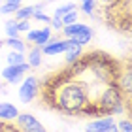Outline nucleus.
I'll use <instances>...</instances> for the list:
<instances>
[{"instance_id":"nucleus-17","label":"nucleus","mask_w":132,"mask_h":132,"mask_svg":"<svg viewBox=\"0 0 132 132\" xmlns=\"http://www.w3.org/2000/svg\"><path fill=\"white\" fill-rule=\"evenodd\" d=\"M72 10H76V4H72V2L62 4V6H59V8L55 10V15H53V17H59V19H62V15H66V13H68V11H72Z\"/></svg>"},{"instance_id":"nucleus-30","label":"nucleus","mask_w":132,"mask_h":132,"mask_svg":"<svg viewBox=\"0 0 132 132\" xmlns=\"http://www.w3.org/2000/svg\"><path fill=\"white\" fill-rule=\"evenodd\" d=\"M0 4H2V0H0Z\"/></svg>"},{"instance_id":"nucleus-13","label":"nucleus","mask_w":132,"mask_h":132,"mask_svg":"<svg viewBox=\"0 0 132 132\" xmlns=\"http://www.w3.org/2000/svg\"><path fill=\"white\" fill-rule=\"evenodd\" d=\"M4 45H8L10 49H13V51H21V53H25V51H27V44H25V42H23V40L19 38V36L4 40Z\"/></svg>"},{"instance_id":"nucleus-16","label":"nucleus","mask_w":132,"mask_h":132,"mask_svg":"<svg viewBox=\"0 0 132 132\" xmlns=\"http://www.w3.org/2000/svg\"><path fill=\"white\" fill-rule=\"evenodd\" d=\"M21 62H25V55H23L21 51L11 49L10 55H8V64H21Z\"/></svg>"},{"instance_id":"nucleus-8","label":"nucleus","mask_w":132,"mask_h":132,"mask_svg":"<svg viewBox=\"0 0 132 132\" xmlns=\"http://www.w3.org/2000/svg\"><path fill=\"white\" fill-rule=\"evenodd\" d=\"M66 47H68L66 40H53L51 38L44 47H42V53H44V55H62L66 51Z\"/></svg>"},{"instance_id":"nucleus-29","label":"nucleus","mask_w":132,"mask_h":132,"mask_svg":"<svg viewBox=\"0 0 132 132\" xmlns=\"http://www.w3.org/2000/svg\"><path fill=\"white\" fill-rule=\"evenodd\" d=\"M45 2H51V0H45Z\"/></svg>"},{"instance_id":"nucleus-2","label":"nucleus","mask_w":132,"mask_h":132,"mask_svg":"<svg viewBox=\"0 0 132 132\" xmlns=\"http://www.w3.org/2000/svg\"><path fill=\"white\" fill-rule=\"evenodd\" d=\"M40 79L34 76H27L25 79H23L21 87H19V100L25 102V104H28V102H32L36 96L40 94Z\"/></svg>"},{"instance_id":"nucleus-7","label":"nucleus","mask_w":132,"mask_h":132,"mask_svg":"<svg viewBox=\"0 0 132 132\" xmlns=\"http://www.w3.org/2000/svg\"><path fill=\"white\" fill-rule=\"evenodd\" d=\"M111 125H115L111 115H104V117H96V121L89 123L87 125V132H108V128L111 127Z\"/></svg>"},{"instance_id":"nucleus-1","label":"nucleus","mask_w":132,"mask_h":132,"mask_svg":"<svg viewBox=\"0 0 132 132\" xmlns=\"http://www.w3.org/2000/svg\"><path fill=\"white\" fill-rule=\"evenodd\" d=\"M96 106L100 108L102 117L104 115H121V113L127 110V113L130 111V100L125 98V94L119 91L117 85H106L102 91L98 93V96L94 98Z\"/></svg>"},{"instance_id":"nucleus-24","label":"nucleus","mask_w":132,"mask_h":132,"mask_svg":"<svg viewBox=\"0 0 132 132\" xmlns=\"http://www.w3.org/2000/svg\"><path fill=\"white\" fill-rule=\"evenodd\" d=\"M0 132H19V128L8 125V121H0Z\"/></svg>"},{"instance_id":"nucleus-21","label":"nucleus","mask_w":132,"mask_h":132,"mask_svg":"<svg viewBox=\"0 0 132 132\" xmlns=\"http://www.w3.org/2000/svg\"><path fill=\"white\" fill-rule=\"evenodd\" d=\"M32 19H34V21H44V23H49V21H51V17H49V15H45L42 10H38V11H34V13H32ZM32 19H30V21H32Z\"/></svg>"},{"instance_id":"nucleus-22","label":"nucleus","mask_w":132,"mask_h":132,"mask_svg":"<svg viewBox=\"0 0 132 132\" xmlns=\"http://www.w3.org/2000/svg\"><path fill=\"white\" fill-rule=\"evenodd\" d=\"M17 30H19V32H28V30H30V19L17 21Z\"/></svg>"},{"instance_id":"nucleus-12","label":"nucleus","mask_w":132,"mask_h":132,"mask_svg":"<svg viewBox=\"0 0 132 132\" xmlns=\"http://www.w3.org/2000/svg\"><path fill=\"white\" fill-rule=\"evenodd\" d=\"M42 10V4H36V6H21L19 10L15 11V21H21V19H32V13L34 11Z\"/></svg>"},{"instance_id":"nucleus-10","label":"nucleus","mask_w":132,"mask_h":132,"mask_svg":"<svg viewBox=\"0 0 132 132\" xmlns=\"http://www.w3.org/2000/svg\"><path fill=\"white\" fill-rule=\"evenodd\" d=\"M85 30H89V27L83 25V23H77L76 21V23H72V25H64L61 32L64 34V38H74V36L85 32Z\"/></svg>"},{"instance_id":"nucleus-9","label":"nucleus","mask_w":132,"mask_h":132,"mask_svg":"<svg viewBox=\"0 0 132 132\" xmlns=\"http://www.w3.org/2000/svg\"><path fill=\"white\" fill-rule=\"evenodd\" d=\"M19 110L10 102H0V121H15Z\"/></svg>"},{"instance_id":"nucleus-11","label":"nucleus","mask_w":132,"mask_h":132,"mask_svg":"<svg viewBox=\"0 0 132 132\" xmlns=\"http://www.w3.org/2000/svg\"><path fill=\"white\" fill-rule=\"evenodd\" d=\"M42 59H44V53H42V47L34 45L30 51H28V59H25L27 64L30 66V68H38L42 66Z\"/></svg>"},{"instance_id":"nucleus-6","label":"nucleus","mask_w":132,"mask_h":132,"mask_svg":"<svg viewBox=\"0 0 132 132\" xmlns=\"http://www.w3.org/2000/svg\"><path fill=\"white\" fill-rule=\"evenodd\" d=\"M27 40L30 42V44L38 45V47H44L47 42L51 40V28L44 27V28H38V30H28L27 32Z\"/></svg>"},{"instance_id":"nucleus-23","label":"nucleus","mask_w":132,"mask_h":132,"mask_svg":"<svg viewBox=\"0 0 132 132\" xmlns=\"http://www.w3.org/2000/svg\"><path fill=\"white\" fill-rule=\"evenodd\" d=\"M49 25H51V28H55V30H59L61 32L62 30V19H59V17H51V21H49Z\"/></svg>"},{"instance_id":"nucleus-19","label":"nucleus","mask_w":132,"mask_h":132,"mask_svg":"<svg viewBox=\"0 0 132 132\" xmlns=\"http://www.w3.org/2000/svg\"><path fill=\"white\" fill-rule=\"evenodd\" d=\"M76 21H77V11L76 10H72L66 15H62V25H72V23H76Z\"/></svg>"},{"instance_id":"nucleus-5","label":"nucleus","mask_w":132,"mask_h":132,"mask_svg":"<svg viewBox=\"0 0 132 132\" xmlns=\"http://www.w3.org/2000/svg\"><path fill=\"white\" fill-rule=\"evenodd\" d=\"M115 85L119 87V91L125 94V98L130 100V91H132V74H130V66L127 64V68L121 70V74L117 76Z\"/></svg>"},{"instance_id":"nucleus-28","label":"nucleus","mask_w":132,"mask_h":132,"mask_svg":"<svg viewBox=\"0 0 132 132\" xmlns=\"http://www.w3.org/2000/svg\"><path fill=\"white\" fill-rule=\"evenodd\" d=\"M2 45H4V40H0V47H2Z\"/></svg>"},{"instance_id":"nucleus-3","label":"nucleus","mask_w":132,"mask_h":132,"mask_svg":"<svg viewBox=\"0 0 132 132\" xmlns=\"http://www.w3.org/2000/svg\"><path fill=\"white\" fill-rule=\"evenodd\" d=\"M15 121H17L19 132H47L44 125L34 115H30V113H19V115L15 117Z\"/></svg>"},{"instance_id":"nucleus-14","label":"nucleus","mask_w":132,"mask_h":132,"mask_svg":"<svg viewBox=\"0 0 132 132\" xmlns=\"http://www.w3.org/2000/svg\"><path fill=\"white\" fill-rule=\"evenodd\" d=\"M19 8H21V2H6V4H0V13L11 15V13H15Z\"/></svg>"},{"instance_id":"nucleus-15","label":"nucleus","mask_w":132,"mask_h":132,"mask_svg":"<svg viewBox=\"0 0 132 132\" xmlns=\"http://www.w3.org/2000/svg\"><path fill=\"white\" fill-rule=\"evenodd\" d=\"M4 30H6V34H8V38H15V36H19V30H17V21L15 19L6 21Z\"/></svg>"},{"instance_id":"nucleus-4","label":"nucleus","mask_w":132,"mask_h":132,"mask_svg":"<svg viewBox=\"0 0 132 132\" xmlns=\"http://www.w3.org/2000/svg\"><path fill=\"white\" fill-rule=\"evenodd\" d=\"M27 70H30V66L27 64V61L21 62V64H8L2 70V77L8 83H15V81H19L21 77L27 74Z\"/></svg>"},{"instance_id":"nucleus-27","label":"nucleus","mask_w":132,"mask_h":132,"mask_svg":"<svg viewBox=\"0 0 132 132\" xmlns=\"http://www.w3.org/2000/svg\"><path fill=\"white\" fill-rule=\"evenodd\" d=\"M6 2H23V0H6Z\"/></svg>"},{"instance_id":"nucleus-18","label":"nucleus","mask_w":132,"mask_h":132,"mask_svg":"<svg viewBox=\"0 0 132 132\" xmlns=\"http://www.w3.org/2000/svg\"><path fill=\"white\" fill-rule=\"evenodd\" d=\"M94 8H96V0H81V10H83V13L93 15V13H94Z\"/></svg>"},{"instance_id":"nucleus-20","label":"nucleus","mask_w":132,"mask_h":132,"mask_svg":"<svg viewBox=\"0 0 132 132\" xmlns=\"http://www.w3.org/2000/svg\"><path fill=\"white\" fill-rule=\"evenodd\" d=\"M117 128H119V132H130L132 130L130 119H121V121L117 123Z\"/></svg>"},{"instance_id":"nucleus-25","label":"nucleus","mask_w":132,"mask_h":132,"mask_svg":"<svg viewBox=\"0 0 132 132\" xmlns=\"http://www.w3.org/2000/svg\"><path fill=\"white\" fill-rule=\"evenodd\" d=\"M115 2H119V0H100L102 6H106V8H110V6H113Z\"/></svg>"},{"instance_id":"nucleus-26","label":"nucleus","mask_w":132,"mask_h":132,"mask_svg":"<svg viewBox=\"0 0 132 132\" xmlns=\"http://www.w3.org/2000/svg\"><path fill=\"white\" fill-rule=\"evenodd\" d=\"M108 132H119V128H117V123H115V125H111V127L108 128Z\"/></svg>"}]
</instances>
